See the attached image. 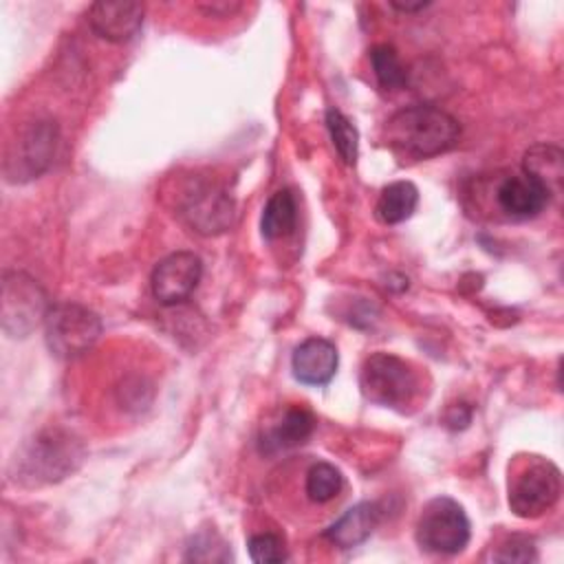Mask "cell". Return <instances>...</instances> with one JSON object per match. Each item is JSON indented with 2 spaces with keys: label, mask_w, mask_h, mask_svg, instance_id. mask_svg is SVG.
I'll return each instance as SVG.
<instances>
[{
  "label": "cell",
  "mask_w": 564,
  "mask_h": 564,
  "mask_svg": "<svg viewBox=\"0 0 564 564\" xmlns=\"http://www.w3.org/2000/svg\"><path fill=\"white\" fill-rule=\"evenodd\" d=\"M522 172L538 178L553 196L562 183V150L551 143L533 145L524 154Z\"/></svg>",
  "instance_id": "cell-18"
},
{
  "label": "cell",
  "mask_w": 564,
  "mask_h": 564,
  "mask_svg": "<svg viewBox=\"0 0 564 564\" xmlns=\"http://www.w3.org/2000/svg\"><path fill=\"white\" fill-rule=\"evenodd\" d=\"M57 148V126L51 119H37L29 123L20 134L13 154H9L4 172L13 183L37 178L48 170Z\"/></svg>",
  "instance_id": "cell-9"
},
{
  "label": "cell",
  "mask_w": 564,
  "mask_h": 564,
  "mask_svg": "<svg viewBox=\"0 0 564 564\" xmlns=\"http://www.w3.org/2000/svg\"><path fill=\"white\" fill-rule=\"evenodd\" d=\"M203 278V262L192 251H176L165 256L152 271L150 284L154 297L165 304L174 306L185 302L198 286Z\"/></svg>",
  "instance_id": "cell-10"
},
{
  "label": "cell",
  "mask_w": 564,
  "mask_h": 564,
  "mask_svg": "<svg viewBox=\"0 0 564 564\" xmlns=\"http://www.w3.org/2000/svg\"><path fill=\"white\" fill-rule=\"evenodd\" d=\"M326 126L333 139V145L339 154V159L346 165H355L357 154H359V132L352 126V121L337 108L326 110Z\"/></svg>",
  "instance_id": "cell-20"
},
{
  "label": "cell",
  "mask_w": 564,
  "mask_h": 564,
  "mask_svg": "<svg viewBox=\"0 0 564 564\" xmlns=\"http://www.w3.org/2000/svg\"><path fill=\"white\" fill-rule=\"evenodd\" d=\"M339 355L333 341L324 337L304 339L291 357L293 377L304 386H326L337 372Z\"/></svg>",
  "instance_id": "cell-13"
},
{
  "label": "cell",
  "mask_w": 564,
  "mask_h": 564,
  "mask_svg": "<svg viewBox=\"0 0 564 564\" xmlns=\"http://www.w3.org/2000/svg\"><path fill=\"white\" fill-rule=\"evenodd\" d=\"M341 485H344V478H341V471L322 460V463H315L308 471H306V482H304V491L308 496V500L313 502H328L333 500L339 491H341Z\"/></svg>",
  "instance_id": "cell-21"
},
{
  "label": "cell",
  "mask_w": 564,
  "mask_h": 564,
  "mask_svg": "<svg viewBox=\"0 0 564 564\" xmlns=\"http://www.w3.org/2000/svg\"><path fill=\"white\" fill-rule=\"evenodd\" d=\"M494 560L496 562H535L538 551L531 538L516 533L498 546V551L494 553Z\"/></svg>",
  "instance_id": "cell-24"
},
{
  "label": "cell",
  "mask_w": 564,
  "mask_h": 564,
  "mask_svg": "<svg viewBox=\"0 0 564 564\" xmlns=\"http://www.w3.org/2000/svg\"><path fill=\"white\" fill-rule=\"evenodd\" d=\"M458 121L436 106H410L397 110L383 126V141L401 156L430 159L458 143Z\"/></svg>",
  "instance_id": "cell-1"
},
{
  "label": "cell",
  "mask_w": 564,
  "mask_h": 564,
  "mask_svg": "<svg viewBox=\"0 0 564 564\" xmlns=\"http://www.w3.org/2000/svg\"><path fill=\"white\" fill-rule=\"evenodd\" d=\"M562 494V476L549 458L531 456L509 476V509L513 516L533 520L553 509Z\"/></svg>",
  "instance_id": "cell-5"
},
{
  "label": "cell",
  "mask_w": 564,
  "mask_h": 564,
  "mask_svg": "<svg viewBox=\"0 0 564 564\" xmlns=\"http://www.w3.org/2000/svg\"><path fill=\"white\" fill-rule=\"evenodd\" d=\"M249 557L258 564H271V562H284L289 560L286 546L280 535L275 533H256L247 542Z\"/></svg>",
  "instance_id": "cell-23"
},
{
  "label": "cell",
  "mask_w": 564,
  "mask_h": 564,
  "mask_svg": "<svg viewBox=\"0 0 564 564\" xmlns=\"http://www.w3.org/2000/svg\"><path fill=\"white\" fill-rule=\"evenodd\" d=\"M172 200L174 214L200 236H218L234 220V198L212 176L192 174L178 181Z\"/></svg>",
  "instance_id": "cell-3"
},
{
  "label": "cell",
  "mask_w": 564,
  "mask_h": 564,
  "mask_svg": "<svg viewBox=\"0 0 564 564\" xmlns=\"http://www.w3.org/2000/svg\"><path fill=\"white\" fill-rule=\"evenodd\" d=\"M44 289L26 273L7 271L2 278V330L26 337L48 313Z\"/></svg>",
  "instance_id": "cell-8"
},
{
  "label": "cell",
  "mask_w": 564,
  "mask_h": 564,
  "mask_svg": "<svg viewBox=\"0 0 564 564\" xmlns=\"http://www.w3.org/2000/svg\"><path fill=\"white\" fill-rule=\"evenodd\" d=\"M187 562H227L231 560L227 542L214 531L196 533L185 551Z\"/></svg>",
  "instance_id": "cell-22"
},
{
  "label": "cell",
  "mask_w": 564,
  "mask_h": 564,
  "mask_svg": "<svg viewBox=\"0 0 564 564\" xmlns=\"http://www.w3.org/2000/svg\"><path fill=\"white\" fill-rule=\"evenodd\" d=\"M370 64H372L375 77L383 90H401L408 84V73H405L394 46H390V44L372 46Z\"/></svg>",
  "instance_id": "cell-19"
},
{
  "label": "cell",
  "mask_w": 564,
  "mask_h": 564,
  "mask_svg": "<svg viewBox=\"0 0 564 564\" xmlns=\"http://www.w3.org/2000/svg\"><path fill=\"white\" fill-rule=\"evenodd\" d=\"M315 430V416L302 405H289L260 436L262 454H278L304 445Z\"/></svg>",
  "instance_id": "cell-14"
},
{
  "label": "cell",
  "mask_w": 564,
  "mask_h": 564,
  "mask_svg": "<svg viewBox=\"0 0 564 564\" xmlns=\"http://www.w3.org/2000/svg\"><path fill=\"white\" fill-rule=\"evenodd\" d=\"M390 7L401 11V13H412V11H423L425 7H430V2H423V0H419V2H390Z\"/></svg>",
  "instance_id": "cell-25"
},
{
  "label": "cell",
  "mask_w": 564,
  "mask_h": 564,
  "mask_svg": "<svg viewBox=\"0 0 564 564\" xmlns=\"http://www.w3.org/2000/svg\"><path fill=\"white\" fill-rule=\"evenodd\" d=\"M46 344L55 357L75 359L88 352L101 335V319L77 302L53 304L44 317Z\"/></svg>",
  "instance_id": "cell-6"
},
{
  "label": "cell",
  "mask_w": 564,
  "mask_h": 564,
  "mask_svg": "<svg viewBox=\"0 0 564 564\" xmlns=\"http://www.w3.org/2000/svg\"><path fill=\"white\" fill-rule=\"evenodd\" d=\"M297 225V200L291 189H278L267 200L260 216V234L264 240L289 236Z\"/></svg>",
  "instance_id": "cell-16"
},
{
  "label": "cell",
  "mask_w": 564,
  "mask_h": 564,
  "mask_svg": "<svg viewBox=\"0 0 564 564\" xmlns=\"http://www.w3.org/2000/svg\"><path fill=\"white\" fill-rule=\"evenodd\" d=\"M361 394L377 405L405 412L419 392L412 366L392 352H372L359 372Z\"/></svg>",
  "instance_id": "cell-4"
},
{
  "label": "cell",
  "mask_w": 564,
  "mask_h": 564,
  "mask_svg": "<svg viewBox=\"0 0 564 564\" xmlns=\"http://www.w3.org/2000/svg\"><path fill=\"white\" fill-rule=\"evenodd\" d=\"M86 449L77 436L64 430H44L13 458V478L26 487L59 482L84 460Z\"/></svg>",
  "instance_id": "cell-2"
},
{
  "label": "cell",
  "mask_w": 564,
  "mask_h": 564,
  "mask_svg": "<svg viewBox=\"0 0 564 564\" xmlns=\"http://www.w3.org/2000/svg\"><path fill=\"white\" fill-rule=\"evenodd\" d=\"M90 29L106 42H130L143 24V4L139 2H95L88 9Z\"/></svg>",
  "instance_id": "cell-11"
},
{
  "label": "cell",
  "mask_w": 564,
  "mask_h": 564,
  "mask_svg": "<svg viewBox=\"0 0 564 564\" xmlns=\"http://www.w3.org/2000/svg\"><path fill=\"white\" fill-rule=\"evenodd\" d=\"M551 200V192L531 174L505 176L496 187V203L509 218H533Z\"/></svg>",
  "instance_id": "cell-12"
},
{
  "label": "cell",
  "mask_w": 564,
  "mask_h": 564,
  "mask_svg": "<svg viewBox=\"0 0 564 564\" xmlns=\"http://www.w3.org/2000/svg\"><path fill=\"white\" fill-rule=\"evenodd\" d=\"M471 535L469 518L454 498L436 496L432 498L416 522V542L423 551L438 555L460 553Z\"/></svg>",
  "instance_id": "cell-7"
},
{
  "label": "cell",
  "mask_w": 564,
  "mask_h": 564,
  "mask_svg": "<svg viewBox=\"0 0 564 564\" xmlns=\"http://www.w3.org/2000/svg\"><path fill=\"white\" fill-rule=\"evenodd\" d=\"M419 205V189L412 181L388 183L375 205V214L383 225H399L408 220Z\"/></svg>",
  "instance_id": "cell-17"
},
{
  "label": "cell",
  "mask_w": 564,
  "mask_h": 564,
  "mask_svg": "<svg viewBox=\"0 0 564 564\" xmlns=\"http://www.w3.org/2000/svg\"><path fill=\"white\" fill-rule=\"evenodd\" d=\"M379 518L381 511L375 502H357L324 529V538L339 549H355L372 535Z\"/></svg>",
  "instance_id": "cell-15"
}]
</instances>
